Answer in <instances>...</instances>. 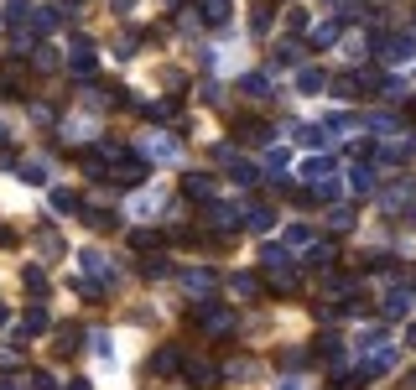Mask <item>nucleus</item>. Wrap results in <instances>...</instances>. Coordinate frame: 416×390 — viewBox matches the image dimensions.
Wrapping results in <instances>:
<instances>
[{
    "label": "nucleus",
    "instance_id": "5",
    "mask_svg": "<svg viewBox=\"0 0 416 390\" xmlns=\"http://www.w3.org/2000/svg\"><path fill=\"white\" fill-rule=\"evenodd\" d=\"M42 328H47V312L32 307V312H26V333H42Z\"/></svg>",
    "mask_w": 416,
    "mask_h": 390
},
{
    "label": "nucleus",
    "instance_id": "9",
    "mask_svg": "<svg viewBox=\"0 0 416 390\" xmlns=\"http://www.w3.org/2000/svg\"><path fill=\"white\" fill-rule=\"evenodd\" d=\"M0 141H6V125H0Z\"/></svg>",
    "mask_w": 416,
    "mask_h": 390
},
{
    "label": "nucleus",
    "instance_id": "3",
    "mask_svg": "<svg viewBox=\"0 0 416 390\" xmlns=\"http://www.w3.org/2000/svg\"><path fill=\"white\" fill-rule=\"evenodd\" d=\"M151 369H156V375H172V369H177V354H172V349H162V354L151 359Z\"/></svg>",
    "mask_w": 416,
    "mask_h": 390
},
{
    "label": "nucleus",
    "instance_id": "10",
    "mask_svg": "<svg viewBox=\"0 0 416 390\" xmlns=\"http://www.w3.org/2000/svg\"><path fill=\"white\" fill-rule=\"evenodd\" d=\"M0 390H11V385H0Z\"/></svg>",
    "mask_w": 416,
    "mask_h": 390
},
{
    "label": "nucleus",
    "instance_id": "1",
    "mask_svg": "<svg viewBox=\"0 0 416 390\" xmlns=\"http://www.w3.org/2000/svg\"><path fill=\"white\" fill-rule=\"evenodd\" d=\"M78 271L89 276V281H99V286H115V271H109V255H99V250H83V255H78Z\"/></svg>",
    "mask_w": 416,
    "mask_h": 390
},
{
    "label": "nucleus",
    "instance_id": "2",
    "mask_svg": "<svg viewBox=\"0 0 416 390\" xmlns=\"http://www.w3.org/2000/svg\"><path fill=\"white\" fill-rule=\"evenodd\" d=\"M68 68H73V73H94V42H89V36H78V42H73Z\"/></svg>",
    "mask_w": 416,
    "mask_h": 390
},
{
    "label": "nucleus",
    "instance_id": "6",
    "mask_svg": "<svg viewBox=\"0 0 416 390\" xmlns=\"http://www.w3.org/2000/svg\"><path fill=\"white\" fill-rule=\"evenodd\" d=\"M151 151H156V156H166V162H172V156H177V141H166V136H156V141H151Z\"/></svg>",
    "mask_w": 416,
    "mask_h": 390
},
{
    "label": "nucleus",
    "instance_id": "7",
    "mask_svg": "<svg viewBox=\"0 0 416 390\" xmlns=\"http://www.w3.org/2000/svg\"><path fill=\"white\" fill-rule=\"evenodd\" d=\"M26 390H52V375H26Z\"/></svg>",
    "mask_w": 416,
    "mask_h": 390
},
{
    "label": "nucleus",
    "instance_id": "4",
    "mask_svg": "<svg viewBox=\"0 0 416 390\" xmlns=\"http://www.w3.org/2000/svg\"><path fill=\"white\" fill-rule=\"evenodd\" d=\"M21 182H47V162H42V166L26 162V166H21Z\"/></svg>",
    "mask_w": 416,
    "mask_h": 390
},
{
    "label": "nucleus",
    "instance_id": "8",
    "mask_svg": "<svg viewBox=\"0 0 416 390\" xmlns=\"http://www.w3.org/2000/svg\"><path fill=\"white\" fill-rule=\"evenodd\" d=\"M68 390H89V380H73V385H68Z\"/></svg>",
    "mask_w": 416,
    "mask_h": 390
}]
</instances>
